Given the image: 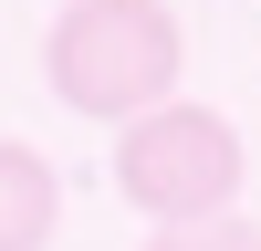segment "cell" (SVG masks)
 Segmentation results:
<instances>
[{
  "label": "cell",
  "mask_w": 261,
  "mask_h": 251,
  "mask_svg": "<svg viewBox=\"0 0 261 251\" xmlns=\"http://www.w3.org/2000/svg\"><path fill=\"white\" fill-rule=\"evenodd\" d=\"M178 11L167 0H73L42 42V73L73 115L94 126H136L178 94Z\"/></svg>",
  "instance_id": "obj_1"
},
{
  "label": "cell",
  "mask_w": 261,
  "mask_h": 251,
  "mask_svg": "<svg viewBox=\"0 0 261 251\" xmlns=\"http://www.w3.org/2000/svg\"><path fill=\"white\" fill-rule=\"evenodd\" d=\"M241 126L220 115V105H188V94H167L157 115H136V126H115V199L125 209H146L157 230H178V220H220L230 199H241Z\"/></svg>",
  "instance_id": "obj_2"
},
{
  "label": "cell",
  "mask_w": 261,
  "mask_h": 251,
  "mask_svg": "<svg viewBox=\"0 0 261 251\" xmlns=\"http://www.w3.org/2000/svg\"><path fill=\"white\" fill-rule=\"evenodd\" d=\"M53 230H63V178H53V157L21 146V136H0V251H53Z\"/></svg>",
  "instance_id": "obj_3"
},
{
  "label": "cell",
  "mask_w": 261,
  "mask_h": 251,
  "mask_svg": "<svg viewBox=\"0 0 261 251\" xmlns=\"http://www.w3.org/2000/svg\"><path fill=\"white\" fill-rule=\"evenodd\" d=\"M146 251H261V230L241 209H220V220H178V230H146Z\"/></svg>",
  "instance_id": "obj_4"
},
{
  "label": "cell",
  "mask_w": 261,
  "mask_h": 251,
  "mask_svg": "<svg viewBox=\"0 0 261 251\" xmlns=\"http://www.w3.org/2000/svg\"><path fill=\"white\" fill-rule=\"evenodd\" d=\"M63 11H73V0H63Z\"/></svg>",
  "instance_id": "obj_5"
}]
</instances>
